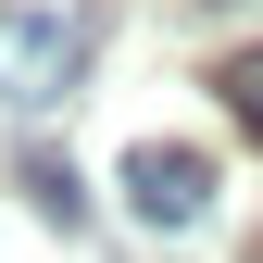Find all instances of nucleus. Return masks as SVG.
<instances>
[{
	"label": "nucleus",
	"instance_id": "f257e3e1",
	"mask_svg": "<svg viewBox=\"0 0 263 263\" xmlns=\"http://www.w3.org/2000/svg\"><path fill=\"white\" fill-rule=\"evenodd\" d=\"M88 76V13H0V101L50 113Z\"/></svg>",
	"mask_w": 263,
	"mask_h": 263
},
{
	"label": "nucleus",
	"instance_id": "f03ea898",
	"mask_svg": "<svg viewBox=\"0 0 263 263\" xmlns=\"http://www.w3.org/2000/svg\"><path fill=\"white\" fill-rule=\"evenodd\" d=\"M113 188H125V213L163 226V238H188V226H213V163L188 151V138H138L113 163Z\"/></svg>",
	"mask_w": 263,
	"mask_h": 263
},
{
	"label": "nucleus",
	"instance_id": "7ed1b4c3",
	"mask_svg": "<svg viewBox=\"0 0 263 263\" xmlns=\"http://www.w3.org/2000/svg\"><path fill=\"white\" fill-rule=\"evenodd\" d=\"M25 213L63 226V238L88 226V188H76V163H63V151H25Z\"/></svg>",
	"mask_w": 263,
	"mask_h": 263
},
{
	"label": "nucleus",
	"instance_id": "20e7f679",
	"mask_svg": "<svg viewBox=\"0 0 263 263\" xmlns=\"http://www.w3.org/2000/svg\"><path fill=\"white\" fill-rule=\"evenodd\" d=\"M213 101H226L238 138H263V50H226V63H213Z\"/></svg>",
	"mask_w": 263,
	"mask_h": 263
}]
</instances>
